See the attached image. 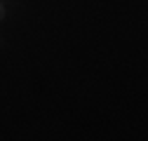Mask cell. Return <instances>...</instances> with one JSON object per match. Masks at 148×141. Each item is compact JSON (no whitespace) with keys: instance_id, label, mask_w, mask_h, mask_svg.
Segmentation results:
<instances>
[{"instance_id":"6da1fadb","label":"cell","mask_w":148,"mask_h":141,"mask_svg":"<svg viewBox=\"0 0 148 141\" xmlns=\"http://www.w3.org/2000/svg\"><path fill=\"white\" fill-rule=\"evenodd\" d=\"M3 16H5V5L0 3V19H3Z\"/></svg>"}]
</instances>
